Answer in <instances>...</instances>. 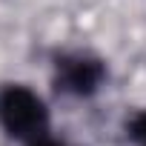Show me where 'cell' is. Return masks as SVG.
I'll return each mask as SVG.
<instances>
[{"label":"cell","mask_w":146,"mask_h":146,"mask_svg":"<svg viewBox=\"0 0 146 146\" xmlns=\"http://www.w3.org/2000/svg\"><path fill=\"white\" fill-rule=\"evenodd\" d=\"M0 129L26 146L46 137L49 109L43 98L23 83H6L0 89Z\"/></svg>","instance_id":"obj_1"},{"label":"cell","mask_w":146,"mask_h":146,"mask_svg":"<svg viewBox=\"0 0 146 146\" xmlns=\"http://www.w3.org/2000/svg\"><path fill=\"white\" fill-rule=\"evenodd\" d=\"M103 80H106L103 60L86 52H66L54 60V83L63 95L89 98L103 86Z\"/></svg>","instance_id":"obj_2"},{"label":"cell","mask_w":146,"mask_h":146,"mask_svg":"<svg viewBox=\"0 0 146 146\" xmlns=\"http://www.w3.org/2000/svg\"><path fill=\"white\" fill-rule=\"evenodd\" d=\"M126 135H129L137 146H146V109H140V112H135V115L129 117Z\"/></svg>","instance_id":"obj_3"},{"label":"cell","mask_w":146,"mask_h":146,"mask_svg":"<svg viewBox=\"0 0 146 146\" xmlns=\"http://www.w3.org/2000/svg\"><path fill=\"white\" fill-rule=\"evenodd\" d=\"M29 146H69V143H63V140H57V137H40V140H35V143H29Z\"/></svg>","instance_id":"obj_4"}]
</instances>
